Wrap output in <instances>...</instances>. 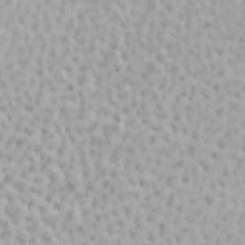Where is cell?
Wrapping results in <instances>:
<instances>
[{
	"label": "cell",
	"instance_id": "obj_8",
	"mask_svg": "<svg viewBox=\"0 0 245 245\" xmlns=\"http://www.w3.org/2000/svg\"><path fill=\"white\" fill-rule=\"evenodd\" d=\"M142 245H149V243H148V241H144V243H142Z\"/></svg>",
	"mask_w": 245,
	"mask_h": 245
},
{
	"label": "cell",
	"instance_id": "obj_6",
	"mask_svg": "<svg viewBox=\"0 0 245 245\" xmlns=\"http://www.w3.org/2000/svg\"><path fill=\"white\" fill-rule=\"evenodd\" d=\"M180 182L184 184V186H188V182H190V174H188V173H184V174L180 176Z\"/></svg>",
	"mask_w": 245,
	"mask_h": 245
},
{
	"label": "cell",
	"instance_id": "obj_3",
	"mask_svg": "<svg viewBox=\"0 0 245 245\" xmlns=\"http://www.w3.org/2000/svg\"><path fill=\"white\" fill-rule=\"evenodd\" d=\"M203 203H205L207 207H213V205H214V195H211V193H205Z\"/></svg>",
	"mask_w": 245,
	"mask_h": 245
},
{
	"label": "cell",
	"instance_id": "obj_7",
	"mask_svg": "<svg viewBox=\"0 0 245 245\" xmlns=\"http://www.w3.org/2000/svg\"><path fill=\"white\" fill-rule=\"evenodd\" d=\"M224 115V107H216L214 109V117H222Z\"/></svg>",
	"mask_w": 245,
	"mask_h": 245
},
{
	"label": "cell",
	"instance_id": "obj_2",
	"mask_svg": "<svg viewBox=\"0 0 245 245\" xmlns=\"http://www.w3.org/2000/svg\"><path fill=\"white\" fill-rule=\"evenodd\" d=\"M197 165L201 167V170H203V173H209V170H211V163L207 161V159H199Z\"/></svg>",
	"mask_w": 245,
	"mask_h": 245
},
{
	"label": "cell",
	"instance_id": "obj_4",
	"mask_svg": "<svg viewBox=\"0 0 245 245\" xmlns=\"http://www.w3.org/2000/svg\"><path fill=\"white\" fill-rule=\"evenodd\" d=\"M209 161H220L218 149H211V151H209Z\"/></svg>",
	"mask_w": 245,
	"mask_h": 245
},
{
	"label": "cell",
	"instance_id": "obj_5",
	"mask_svg": "<svg viewBox=\"0 0 245 245\" xmlns=\"http://www.w3.org/2000/svg\"><path fill=\"white\" fill-rule=\"evenodd\" d=\"M146 241H148V243H155L157 241V234H155V232H146Z\"/></svg>",
	"mask_w": 245,
	"mask_h": 245
},
{
	"label": "cell",
	"instance_id": "obj_1",
	"mask_svg": "<svg viewBox=\"0 0 245 245\" xmlns=\"http://www.w3.org/2000/svg\"><path fill=\"white\" fill-rule=\"evenodd\" d=\"M169 232V222L167 220H161V222L157 224V236H167Z\"/></svg>",
	"mask_w": 245,
	"mask_h": 245
}]
</instances>
